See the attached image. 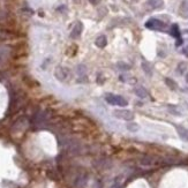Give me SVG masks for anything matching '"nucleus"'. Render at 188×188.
Masks as SVG:
<instances>
[{
	"mask_svg": "<svg viewBox=\"0 0 188 188\" xmlns=\"http://www.w3.org/2000/svg\"><path fill=\"white\" fill-rule=\"evenodd\" d=\"M105 100L108 104L114 105V106H120V108H125L128 105V102L126 100V98H123L122 96L119 95H113V94H108L105 96Z\"/></svg>",
	"mask_w": 188,
	"mask_h": 188,
	"instance_id": "obj_1",
	"label": "nucleus"
},
{
	"mask_svg": "<svg viewBox=\"0 0 188 188\" xmlns=\"http://www.w3.org/2000/svg\"><path fill=\"white\" fill-rule=\"evenodd\" d=\"M146 28H148L150 30H157V31H163L166 29V24L158 20V19H150L146 22Z\"/></svg>",
	"mask_w": 188,
	"mask_h": 188,
	"instance_id": "obj_2",
	"label": "nucleus"
},
{
	"mask_svg": "<svg viewBox=\"0 0 188 188\" xmlns=\"http://www.w3.org/2000/svg\"><path fill=\"white\" fill-rule=\"evenodd\" d=\"M113 116L118 119H122V120L127 121H131L134 119V113L129 110H114Z\"/></svg>",
	"mask_w": 188,
	"mask_h": 188,
	"instance_id": "obj_3",
	"label": "nucleus"
},
{
	"mask_svg": "<svg viewBox=\"0 0 188 188\" xmlns=\"http://www.w3.org/2000/svg\"><path fill=\"white\" fill-rule=\"evenodd\" d=\"M171 35L178 39L177 45H180L182 40H181V38H180V30H179V27H178L177 24H173V26L171 27Z\"/></svg>",
	"mask_w": 188,
	"mask_h": 188,
	"instance_id": "obj_4",
	"label": "nucleus"
},
{
	"mask_svg": "<svg viewBox=\"0 0 188 188\" xmlns=\"http://www.w3.org/2000/svg\"><path fill=\"white\" fill-rule=\"evenodd\" d=\"M134 93L138 98H146V97L148 96L147 90H146L143 87H136L134 89Z\"/></svg>",
	"mask_w": 188,
	"mask_h": 188,
	"instance_id": "obj_5",
	"label": "nucleus"
},
{
	"mask_svg": "<svg viewBox=\"0 0 188 188\" xmlns=\"http://www.w3.org/2000/svg\"><path fill=\"white\" fill-rule=\"evenodd\" d=\"M95 43H96V46H98V47L103 49V47H105V46H106V44H108V39H106V37H105L104 35H102V36L97 37V39H96Z\"/></svg>",
	"mask_w": 188,
	"mask_h": 188,
	"instance_id": "obj_6",
	"label": "nucleus"
},
{
	"mask_svg": "<svg viewBox=\"0 0 188 188\" xmlns=\"http://www.w3.org/2000/svg\"><path fill=\"white\" fill-rule=\"evenodd\" d=\"M177 131H178L179 136H180L182 140H185V141L188 142V129L184 128V127H180V126H177Z\"/></svg>",
	"mask_w": 188,
	"mask_h": 188,
	"instance_id": "obj_7",
	"label": "nucleus"
},
{
	"mask_svg": "<svg viewBox=\"0 0 188 188\" xmlns=\"http://www.w3.org/2000/svg\"><path fill=\"white\" fill-rule=\"evenodd\" d=\"M82 28H83V26H82V23H81V22H79V23H77V24L75 26V28L73 29V31H72L70 36H72L73 38H77V37H79V36L81 35Z\"/></svg>",
	"mask_w": 188,
	"mask_h": 188,
	"instance_id": "obj_8",
	"label": "nucleus"
},
{
	"mask_svg": "<svg viewBox=\"0 0 188 188\" xmlns=\"http://www.w3.org/2000/svg\"><path fill=\"white\" fill-rule=\"evenodd\" d=\"M147 4H148V6H150L151 8L156 9V8H161L164 2H163V0H148Z\"/></svg>",
	"mask_w": 188,
	"mask_h": 188,
	"instance_id": "obj_9",
	"label": "nucleus"
},
{
	"mask_svg": "<svg viewBox=\"0 0 188 188\" xmlns=\"http://www.w3.org/2000/svg\"><path fill=\"white\" fill-rule=\"evenodd\" d=\"M180 13L184 17H188V0H184L180 6Z\"/></svg>",
	"mask_w": 188,
	"mask_h": 188,
	"instance_id": "obj_10",
	"label": "nucleus"
},
{
	"mask_svg": "<svg viewBox=\"0 0 188 188\" xmlns=\"http://www.w3.org/2000/svg\"><path fill=\"white\" fill-rule=\"evenodd\" d=\"M126 127H127V129H128L129 132H132V133H135V132H137V131L140 129V126H138L137 123H135V122H129Z\"/></svg>",
	"mask_w": 188,
	"mask_h": 188,
	"instance_id": "obj_11",
	"label": "nucleus"
},
{
	"mask_svg": "<svg viewBox=\"0 0 188 188\" xmlns=\"http://www.w3.org/2000/svg\"><path fill=\"white\" fill-rule=\"evenodd\" d=\"M142 68H143V70H144V73L146 74H148L149 76L152 74V70H151V66L149 65L147 61H143L142 62Z\"/></svg>",
	"mask_w": 188,
	"mask_h": 188,
	"instance_id": "obj_12",
	"label": "nucleus"
},
{
	"mask_svg": "<svg viewBox=\"0 0 188 188\" xmlns=\"http://www.w3.org/2000/svg\"><path fill=\"white\" fill-rule=\"evenodd\" d=\"M165 83H166L172 90H175V89H177V83H175L174 81L171 80V79H165Z\"/></svg>",
	"mask_w": 188,
	"mask_h": 188,
	"instance_id": "obj_13",
	"label": "nucleus"
},
{
	"mask_svg": "<svg viewBox=\"0 0 188 188\" xmlns=\"http://www.w3.org/2000/svg\"><path fill=\"white\" fill-rule=\"evenodd\" d=\"M141 164L144 165V166H150V165L154 164V161H152L150 157H146V158H143V159L141 161Z\"/></svg>",
	"mask_w": 188,
	"mask_h": 188,
	"instance_id": "obj_14",
	"label": "nucleus"
},
{
	"mask_svg": "<svg viewBox=\"0 0 188 188\" xmlns=\"http://www.w3.org/2000/svg\"><path fill=\"white\" fill-rule=\"evenodd\" d=\"M118 67H120L121 70H128L131 66L127 65V64H123V62H118Z\"/></svg>",
	"mask_w": 188,
	"mask_h": 188,
	"instance_id": "obj_15",
	"label": "nucleus"
},
{
	"mask_svg": "<svg viewBox=\"0 0 188 188\" xmlns=\"http://www.w3.org/2000/svg\"><path fill=\"white\" fill-rule=\"evenodd\" d=\"M85 70H87V68H85V66H84V65H80V66L77 67V73H79L80 75L84 74V73H85Z\"/></svg>",
	"mask_w": 188,
	"mask_h": 188,
	"instance_id": "obj_16",
	"label": "nucleus"
},
{
	"mask_svg": "<svg viewBox=\"0 0 188 188\" xmlns=\"http://www.w3.org/2000/svg\"><path fill=\"white\" fill-rule=\"evenodd\" d=\"M174 108V106H171V105H170V106H169V111H170L171 113H173V114H177V116H179V114H180V112H179V111H178L177 108Z\"/></svg>",
	"mask_w": 188,
	"mask_h": 188,
	"instance_id": "obj_17",
	"label": "nucleus"
},
{
	"mask_svg": "<svg viewBox=\"0 0 188 188\" xmlns=\"http://www.w3.org/2000/svg\"><path fill=\"white\" fill-rule=\"evenodd\" d=\"M89 1H90L93 5H97V4L99 2V0H89Z\"/></svg>",
	"mask_w": 188,
	"mask_h": 188,
	"instance_id": "obj_18",
	"label": "nucleus"
}]
</instances>
